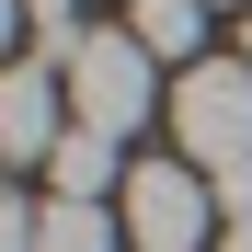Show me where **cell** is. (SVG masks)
Segmentation results:
<instances>
[{
    "mask_svg": "<svg viewBox=\"0 0 252 252\" xmlns=\"http://www.w3.org/2000/svg\"><path fill=\"white\" fill-rule=\"evenodd\" d=\"M58 69V92H69V126H92V138H126V126H149V103H160V58L138 46V34H92L80 23L69 34V58H46Z\"/></svg>",
    "mask_w": 252,
    "mask_h": 252,
    "instance_id": "1",
    "label": "cell"
},
{
    "mask_svg": "<svg viewBox=\"0 0 252 252\" xmlns=\"http://www.w3.org/2000/svg\"><path fill=\"white\" fill-rule=\"evenodd\" d=\"M172 138H184V160H206V172L252 160V58H195L172 80Z\"/></svg>",
    "mask_w": 252,
    "mask_h": 252,
    "instance_id": "2",
    "label": "cell"
},
{
    "mask_svg": "<svg viewBox=\"0 0 252 252\" xmlns=\"http://www.w3.org/2000/svg\"><path fill=\"white\" fill-rule=\"evenodd\" d=\"M218 218V184L184 172V160H138L126 172V252H206Z\"/></svg>",
    "mask_w": 252,
    "mask_h": 252,
    "instance_id": "3",
    "label": "cell"
},
{
    "mask_svg": "<svg viewBox=\"0 0 252 252\" xmlns=\"http://www.w3.org/2000/svg\"><path fill=\"white\" fill-rule=\"evenodd\" d=\"M58 103H69V92H58V69H46V58L0 69V149H12L23 172H46V160H58V138H69Z\"/></svg>",
    "mask_w": 252,
    "mask_h": 252,
    "instance_id": "4",
    "label": "cell"
},
{
    "mask_svg": "<svg viewBox=\"0 0 252 252\" xmlns=\"http://www.w3.org/2000/svg\"><path fill=\"white\" fill-rule=\"evenodd\" d=\"M103 184H126L115 138H92V126H69V138H58V160H46V195H69V206H103Z\"/></svg>",
    "mask_w": 252,
    "mask_h": 252,
    "instance_id": "5",
    "label": "cell"
},
{
    "mask_svg": "<svg viewBox=\"0 0 252 252\" xmlns=\"http://www.w3.org/2000/svg\"><path fill=\"white\" fill-rule=\"evenodd\" d=\"M126 34H138L149 58H184V69H195V34H206V0H138V23H126Z\"/></svg>",
    "mask_w": 252,
    "mask_h": 252,
    "instance_id": "6",
    "label": "cell"
},
{
    "mask_svg": "<svg viewBox=\"0 0 252 252\" xmlns=\"http://www.w3.org/2000/svg\"><path fill=\"white\" fill-rule=\"evenodd\" d=\"M126 241V218H103V206H69V195H46V252H115Z\"/></svg>",
    "mask_w": 252,
    "mask_h": 252,
    "instance_id": "7",
    "label": "cell"
},
{
    "mask_svg": "<svg viewBox=\"0 0 252 252\" xmlns=\"http://www.w3.org/2000/svg\"><path fill=\"white\" fill-rule=\"evenodd\" d=\"M23 23L46 34V58H69V34H80V0H23Z\"/></svg>",
    "mask_w": 252,
    "mask_h": 252,
    "instance_id": "8",
    "label": "cell"
},
{
    "mask_svg": "<svg viewBox=\"0 0 252 252\" xmlns=\"http://www.w3.org/2000/svg\"><path fill=\"white\" fill-rule=\"evenodd\" d=\"M206 184H218V206H229V229L252 218V160H229V172H206Z\"/></svg>",
    "mask_w": 252,
    "mask_h": 252,
    "instance_id": "9",
    "label": "cell"
},
{
    "mask_svg": "<svg viewBox=\"0 0 252 252\" xmlns=\"http://www.w3.org/2000/svg\"><path fill=\"white\" fill-rule=\"evenodd\" d=\"M218 252H252V218H241V229H218Z\"/></svg>",
    "mask_w": 252,
    "mask_h": 252,
    "instance_id": "10",
    "label": "cell"
},
{
    "mask_svg": "<svg viewBox=\"0 0 252 252\" xmlns=\"http://www.w3.org/2000/svg\"><path fill=\"white\" fill-rule=\"evenodd\" d=\"M241 58H252V12H241Z\"/></svg>",
    "mask_w": 252,
    "mask_h": 252,
    "instance_id": "11",
    "label": "cell"
}]
</instances>
